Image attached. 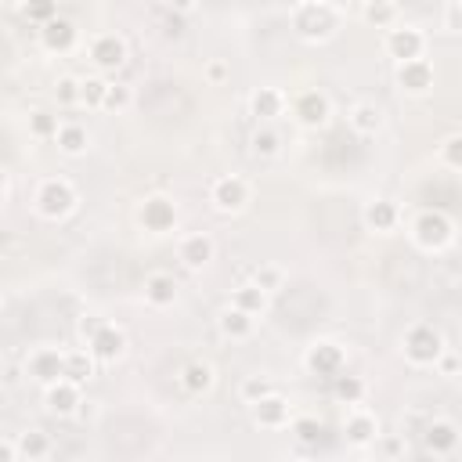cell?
<instances>
[{"label": "cell", "mask_w": 462, "mask_h": 462, "mask_svg": "<svg viewBox=\"0 0 462 462\" xmlns=\"http://www.w3.org/2000/svg\"><path fill=\"white\" fill-rule=\"evenodd\" d=\"M401 451H405V444H401V441H391V444H387V455H401Z\"/></svg>", "instance_id": "48"}, {"label": "cell", "mask_w": 462, "mask_h": 462, "mask_svg": "<svg viewBox=\"0 0 462 462\" xmlns=\"http://www.w3.org/2000/svg\"><path fill=\"white\" fill-rule=\"evenodd\" d=\"M217 256V242L206 235V231H196V235H184L181 246H177V260L189 267V271H203L210 260Z\"/></svg>", "instance_id": "16"}, {"label": "cell", "mask_w": 462, "mask_h": 462, "mask_svg": "<svg viewBox=\"0 0 462 462\" xmlns=\"http://www.w3.org/2000/svg\"><path fill=\"white\" fill-rule=\"evenodd\" d=\"M76 40H80L76 22H69V19H62V15H55L51 22H44V26H40V44H44L51 55H65V51H72V47H76Z\"/></svg>", "instance_id": "19"}, {"label": "cell", "mask_w": 462, "mask_h": 462, "mask_svg": "<svg viewBox=\"0 0 462 462\" xmlns=\"http://www.w3.org/2000/svg\"><path fill=\"white\" fill-rule=\"evenodd\" d=\"M433 368H441V376L455 380V376H458V354H455L451 347H444V350H441V357L433 361Z\"/></svg>", "instance_id": "42"}, {"label": "cell", "mask_w": 462, "mask_h": 462, "mask_svg": "<svg viewBox=\"0 0 462 462\" xmlns=\"http://www.w3.org/2000/svg\"><path fill=\"white\" fill-rule=\"evenodd\" d=\"M15 448H19V458L37 462V458H47L51 455V437L44 430H26V433H19Z\"/></svg>", "instance_id": "31"}, {"label": "cell", "mask_w": 462, "mask_h": 462, "mask_svg": "<svg viewBox=\"0 0 462 462\" xmlns=\"http://www.w3.org/2000/svg\"><path fill=\"white\" fill-rule=\"evenodd\" d=\"M433 80H437V72H433V65L426 62V58H408V62H398V87L405 90V95H430L433 90Z\"/></svg>", "instance_id": "12"}, {"label": "cell", "mask_w": 462, "mask_h": 462, "mask_svg": "<svg viewBox=\"0 0 462 462\" xmlns=\"http://www.w3.org/2000/svg\"><path fill=\"white\" fill-rule=\"evenodd\" d=\"M340 29V15L325 4V0H307L293 12V33L307 44H325Z\"/></svg>", "instance_id": "1"}, {"label": "cell", "mask_w": 462, "mask_h": 462, "mask_svg": "<svg viewBox=\"0 0 462 462\" xmlns=\"http://www.w3.org/2000/svg\"><path fill=\"white\" fill-rule=\"evenodd\" d=\"M130 105H134V90L127 83H109L105 87V102H102L105 113H127Z\"/></svg>", "instance_id": "36"}, {"label": "cell", "mask_w": 462, "mask_h": 462, "mask_svg": "<svg viewBox=\"0 0 462 462\" xmlns=\"http://www.w3.org/2000/svg\"><path fill=\"white\" fill-rule=\"evenodd\" d=\"M217 329H221V336H224V340L242 343V340H249V336H253L256 318H253V315H246V311H239V307H224V311H221V318H217Z\"/></svg>", "instance_id": "24"}, {"label": "cell", "mask_w": 462, "mask_h": 462, "mask_svg": "<svg viewBox=\"0 0 462 462\" xmlns=\"http://www.w3.org/2000/svg\"><path fill=\"white\" fill-rule=\"evenodd\" d=\"M361 221H365V228H368V231L387 235V231H394V228H398V221H401V210H398L391 199H373V203L365 206Z\"/></svg>", "instance_id": "21"}, {"label": "cell", "mask_w": 462, "mask_h": 462, "mask_svg": "<svg viewBox=\"0 0 462 462\" xmlns=\"http://www.w3.org/2000/svg\"><path fill=\"white\" fill-rule=\"evenodd\" d=\"M206 80H210V83H224V80H228V62H221V58L210 62V65H206Z\"/></svg>", "instance_id": "45"}, {"label": "cell", "mask_w": 462, "mask_h": 462, "mask_svg": "<svg viewBox=\"0 0 462 462\" xmlns=\"http://www.w3.org/2000/svg\"><path fill=\"white\" fill-rule=\"evenodd\" d=\"M253 282L271 297V293H279L282 290V282H286V271L279 267V264H260L256 271H253Z\"/></svg>", "instance_id": "35"}, {"label": "cell", "mask_w": 462, "mask_h": 462, "mask_svg": "<svg viewBox=\"0 0 462 462\" xmlns=\"http://www.w3.org/2000/svg\"><path fill=\"white\" fill-rule=\"evenodd\" d=\"M102 325H105V318H102V315H83V318L76 322V332H80L83 340H90V336H95Z\"/></svg>", "instance_id": "43"}, {"label": "cell", "mask_w": 462, "mask_h": 462, "mask_svg": "<svg viewBox=\"0 0 462 462\" xmlns=\"http://www.w3.org/2000/svg\"><path fill=\"white\" fill-rule=\"evenodd\" d=\"M55 102H58V105H80V80H76V76H58V83H55Z\"/></svg>", "instance_id": "40"}, {"label": "cell", "mask_w": 462, "mask_h": 462, "mask_svg": "<svg viewBox=\"0 0 462 462\" xmlns=\"http://www.w3.org/2000/svg\"><path fill=\"white\" fill-rule=\"evenodd\" d=\"M343 437H347L350 448H368V444H376V437H380V419H376L373 412H365V408L354 405V412L343 419Z\"/></svg>", "instance_id": "17"}, {"label": "cell", "mask_w": 462, "mask_h": 462, "mask_svg": "<svg viewBox=\"0 0 462 462\" xmlns=\"http://www.w3.org/2000/svg\"><path fill=\"white\" fill-rule=\"evenodd\" d=\"M267 293L256 286V282H246V286H239L235 293H231V307H239V311H246V315H253V318H260L264 311H267Z\"/></svg>", "instance_id": "28"}, {"label": "cell", "mask_w": 462, "mask_h": 462, "mask_svg": "<svg viewBox=\"0 0 462 462\" xmlns=\"http://www.w3.org/2000/svg\"><path fill=\"white\" fill-rule=\"evenodd\" d=\"M293 120L307 130H322L329 120H332V102L329 95H322V90H304V95L293 98Z\"/></svg>", "instance_id": "7"}, {"label": "cell", "mask_w": 462, "mask_h": 462, "mask_svg": "<svg viewBox=\"0 0 462 462\" xmlns=\"http://www.w3.org/2000/svg\"><path fill=\"white\" fill-rule=\"evenodd\" d=\"M249 412H253V423H256L260 430H286L290 419H293V405H290V398H282L279 391H271V394H264L260 401H253Z\"/></svg>", "instance_id": "9"}, {"label": "cell", "mask_w": 462, "mask_h": 462, "mask_svg": "<svg viewBox=\"0 0 462 462\" xmlns=\"http://www.w3.org/2000/svg\"><path fill=\"white\" fill-rule=\"evenodd\" d=\"M95 368H98V357L90 350H65V380L83 387L95 380Z\"/></svg>", "instance_id": "27"}, {"label": "cell", "mask_w": 462, "mask_h": 462, "mask_svg": "<svg viewBox=\"0 0 462 462\" xmlns=\"http://www.w3.org/2000/svg\"><path fill=\"white\" fill-rule=\"evenodd\" d=\"M412 242L426 253H441L455 242V221L444 210H423L412 221Z\"/></svg>", "instance_id": "2"}, {"label": "cell", "mask_w": 462, "mask_h": 462, "mask_svg": "<svg viewBox=\"0 0 462 462\" xmlns=\"http://www.w3.org/2000/svg\"><path fill=\"white\" fill-rule=\"evenodd\" d=\"M271 391H274V383H271L267 376H246L242 387H239V398H242L246 405H253V401H260V398L271 394Z\"/></svg>", "instance_id": "39"}, {"label": "cell", "mask_w": 462, "mask_h": 462, "mask_svg": "<svg viewBox=\"0 0 462 462\" xmlns=\"http://www.w3.org/2000/svg\"><path fill=\"white\" fill-rule=\"evenodd\" d=\"M58 113H51V109H37V113H29V134L33 138H55L58 134Z\"/></svg>", "instance_id": "37"}, {"label": "cell", "mask_w": 462, "mask_h": 462, "mask_svg": "<svg viewBox=\"0 0 462 462\" xmlns=\"http://www.w3.org/2000/svg\"><path fill=\"white\" fill-rule=\"evenodd\" d=\"M196 4H199V0H166V8H170L173 15H192Z\"/></svg>", "instance_id": "46"}, {"label": "cell", "mask_w": 462, "mask_h": 462, "mask_svg": "<svg viewBox=\"0 0 462 462\" xmlns=\"http://www.w3.org/2000/svg\"><path fill=\"white\" fill-rule=\"evenodd\" d=\"M127 40L120 33H98L90 40V62H95L102 72H116L127 65Z\"/></svg>", "instance_id": "11"}, {"label": "cell", "mask_w": 462, "mask_h": 462, "mask_svg": "<svg viewBox=\"0 0 462 462\" xmlns=\"http://www.w3.org/2000/svg\"><path fill=\"white\" fill-rule=\"evenodd\" d=\"M138 221H141L145 231L166 235V231L177 228V203H173L170 196H148V199L141 203V210H138Z\"/></svg>", "instance_id": "10"}, {"label": "cell", "mask_w": 462, "mask_h": 462, "mask_svg": "<svg viewBox=\"0 0 462 462\" xmlns=\"http://www.w3.org/2000/svg\"><path fill=\"white\" fill-rule=\"evenodd\" d=\"M444 29H448V33H458V29H462V4H458V0H448V12H444Z\"/></svg>", "instance_id": "44"}, {"label": "cell", "mask_w": 462, "mask_h": 462, "mask_svg": "<svg viewBox=\"0 0 462 462\" xmlns=\"http://www.w3.org/2000/svg\"><path fill=\"white\" fill-rule=\"evenodd\" d=\"M105 87H109L105 76H83V80H80V105H87V109H102V102H105Z\"/></svg>", "instance_id": "33"}, {"label": "cell", "mask_w": 462, "mask_h": 462, "mask_svg": "<svg viewBox=\"0 0 462 462\" xmlns=\"http://www.w3.org/2000/svg\"><path fill=\"white\" fill-rule=\"evenodd\" d=\"M290 430H293V437H297V441H300L304 448L318 444V441H322V433H325L322 419H315V416H300V419H290Z\"/></svg>", "instance_id": "34"}, {"label": "cell", "mask_w": 462, "mask_h": 462, "mask_svg": "<svg viewBox=\"0 0 462 462\" xmlns=\"http://www.w3.org/2000/svg\"><path fill=\"white\" fill-rule=\"evenodd\" d=\"M249 181L239 177V173H228V177H217L214 189H210V203L217 214H242L249 206Z\"/></svg>", "instance_id": "5"}, {"label": "cell", "mask_w": 462, "mask_h": 462, "mask_svg": "<svg viewBox=\"0 0 462 462\" xmlns=\"http://www.w3.org/2000/svg\"><path fill=\"white\" fill-rule=\"evenodd\" d=\"M55 141H58V152L69 155V159H80V155H87V148H90V134H87V127H80V123H62L58 134H55Z\"/></svg>", "instance_id": "26"}, {"label": "cell", "mask_w": 462, "mask_h": 462, "mask_svg": "<svg viewBox=\"0 0 462 462\" xmlns=\"http://www.w3.org/2000/svg\"><path fill=\"white\" fill-rule=\"evenodd\" d=\"M181 387L189 391L192 398H203V394H210L214 391V383H217V376H214V365H206V361H189L181 368Z\"/></svg>", "instance_id": "23"}, {"label": "cell", "mask_w": 462, "mask_h": 462, "mask_svg": "<svg viewBox=\"0 0 462 462\" xmlns=\"http://www.w3.org/2000/svg\"><path fill=\"white\" fill-rule=\"evenodd\" d=\"M177 293H181V286H177L173 274H166V271H152L145 279V300L152 307H173Z\"/></svg>", "instance_id": "22"}, {"label": "cell", "mask_w": 462, "mask_h": 462, "mask_svg": "<svg viewBox=\"0 0 462 462\" xmlns=\"http://www.w3.org/2000/svg\"><path fill=\"white\" fill-rule=\"evenodd\" d=\"M361 19L376 29H391V26H398V4L394 0H365Z\"/></svg>", "instance_id": "29"}, {"label": "cell", "mask_w": 462, "mask_h": 462, "mask_svg": "<svg viewBox=\"0 0 462 462\" xmlns=\"http://www.w3.org/2000/svg\"><path fill=\"white\" fill-rule=\"evenodd\" d=\"M22 15L29 22L44 26V22H51L58 15V0H22Z\"/></svg>", "instance_id": "38"}, {"label": "cell", "mask_w": 462, "mask_h": 462, "mask_svg": "<svg viewBox=\"0 0 462 462\" xmlns=\"http://www.w3.org/2000/svg\"><path fill=\"white\" fill-rule=\"evenodd\" d=\"M4 189H8V173H4V170H0V192H4Z\"/></svg>", "instance_id": "49"}, {"label": "cell", "mask_w": 462, "mask_h": 462, "mask_svg": "<svg viewBox=\"0 0 462 462\" xmlns=\"http://www.w3.org/2000/svg\"><path fill=\"white\" fill-rule=\"evenodd\" d=\"M426 51V37L416 26H391L387 29V55L394 62H408V58H423Z\"/></svg>", "instance_id": "14"}, {"label": "cell", "mask_w": 462, "mask_h": 462, "mask_svg": "<svg viewBox=\"0 0 462 462\" xmlns=\"http://www.w3.org/2000/svg\"><path fill=\"white\" fill-rule=\"evenodd\" d=\"M249 148H253V155H260V159H274L282 152V134L274 130V127H267V123H260L256 130H253V138H249Z\"/></svg>", "instance_id": "32"}, {"label": "cell", "mask_w": 462, "mask_h": 462, "mask_svg": "<svg viewBox=\"0 0 462 462\" xmlns=\"http://www.w3.org/2000/svg\"><path fill=\"white\" fill-rule=\"evenodd\" d=\"M76 203H80V196L72 189V181H65V177L40 181V189H37V214L44 221H65L76 210Z\"/></svg>", "instance_id": "3"}, {"label": "cell", "mask_w": 462, "mask_h": 462, "mask_svg": "<svg viewBox=\"0 0 462 462\" xmlns=\"http://www.w3.org/2000/svg\"><path fill=\"white\" fill-rule=\"evenodd\" d=\"M15 458H19L15 441H0V462H15Z\"/></svg>", "instance_id": "47"}, {"label": "cell", "mask_w": 462, "mask_h": 462, "mask_svg": "<svg viewBox=\"0 0 462 462\" xmlns=\"http://www.w3.org/2000/svg\"><path fill=\"white\" fill-rule=\"evenodd\" d=\"M304 365L311 376H322V380H332L336 373L347 368V350L336 343V340H315L304 354Z\"/></svg>", "instance_id": "6"}, {"label": "cell", "mask_w": 462, "mask_h": 462, "mask_svg": "<svg viewBox=\"0 0 462 462\" xmlns=\"http://www.w3.org/2000/svg\"><path fill=\"white\" fill-rule=\"evenodd\" d=\"M347 120H350V127H354L361 138H373V134L383 130V120H387V116H383V109H380L376 102H357Z\"/></svg>", "instance_id": "25"}, {"label": "cell", "mask_w": 462, "mask_h": 462, "mask_svg": "<svg viewBox=\"0 0 462 462\" xmlns=\"http://www.w3.org/2000/svg\"><path fill=\"white\" fill-rule=\"evenodd\" d=\"M87 350L95 354L98 361H105V365H116L123 354H127V332L120 329V325H113V322H105L95 336L87 340Z\"/></svg>", "instance_id": "13"}, {"label": "cell", "mask_w": 462, "mask_h": 462, "mask_svg": "<svg viewBox=\"0 0 462 462\" xmlns=\"http://www.w3.org/2000/svg\"><path fill=\"white\" fill-rule=\"evenodd\" d=\"M80 401H83V394H80V383H72V380H65V376H62L58 383L44 387V408H47L51 416H58V419H69V416H76Z\"/></svg>", "instance_id": "15"}, {"label": "cell", "mask_w": 462, "mask_h": 462, "mask_svg": "<svg viewBox=\"0 0 462 462\" xmlns=\"http://www.w3.org/2000/svg\"><path fill=\"white\" fill-rule=\"evenodd\" d=\"M441 163L448 170H462V134H448L441 145Z\"/></svg>", "instance_id": "41"}, {"label": "cell", "mask_w": 462, "mask_h": 462, "mask_svg": "<svg viewBox=\"0 0 462 462\" xmlns=\"http://www.w3.org/2000/svg\"><path fill=\"white\" fill-rule=\"evenodd\" d=\"M286 95L279 87H256L253 95H249V116L256 123H271V120H279L286 113Z\"/></svg>", "instance_id": "18"}, {"label": "cell", "mask_w": 462, "mask_h": 462, "mask_svg": "<svg viewBox=\"0 0 462 462\" xmlns=\"http://www.w3.org/2000/svg\"><path fill=\"white\" fill-rule=\"evenodd\" d=\"M26 373H29V380L40 383V387L58 383V380L65 376V350H58V347H37V350L29 354V361H26Z\"/></svg>", "instance_id": "8"}, {"label": "cell", "mask_w": 462, "mask_h": 462, "mask_svg": "<svg viewBox=\"0 0 462 462\" xmlns=\"http://www.w3.org/2000/svg\"><path fill=\"white\" fill-rule=\"evenodd\" d=\"M444 347H448V343H444V332H441L437 325H430V322H419V325H412V329L405 332V357H408L412 365H419V368L433 365Z\"/></svg>", "instance_id": "4"}, {"label": "cell", "mask_w": 462, "mask_h": 462, "mask_svg": "<svg viewBox=\"0 0 462 462\" xmlns=\"http://www.w3.org/2000/svg\"><path fill=\"white\" fill-rule=\"evenodd\" d=\"M332 398H336L340 405H361V398H365V380H361V376H350L347 368H343V373L332 376Z\"/></svg>", "instance_id": "30"}, {"label": "cell", "mask_w": 462, "mask_h": 462, "mask_svg": "<svg viewBox=\"0 0 462 462\" xmlns=\"http://www.w3.org/2000/svg\"><path fill=\"white\" fill-rule=\"evenodd\" d=\"M423 448L430 451V455H451L455 448H458V426L451 423V419H433L426 430H423Z\"/></svg>", "instance_id": "20"}]
</instances>
